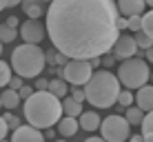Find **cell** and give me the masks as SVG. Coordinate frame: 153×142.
<instances>
[{
    "label": "cell",
    "instance_id": "cell-1",
    "mask_svg": "<svg viewBox=\"0 0 153 142\" xmlns=\"http://www.w3.org/2000/svg\"><path fill=\"white\" fill-rule=\"evenodd\" d=\"M45 13L51 42L69 58L102 56L120 36L115 0H51Z\"/></svg>",
    "mask_w": 153,
    "mask_h": 142
},
{
    "label": "cell",
    "instance_id": "cell-2",
    "mask_svg": "<svg viewBox=\"0 0 153 142\" xmlns=\"http://www.w3.org/2000/svg\"><path fill=\"white\" fill-rule=\"evenodd\" d=\"M25 118H27V122L36 129L53 127L58 120L62 118L60 98L53 96L51 91H47V89L33 91L25 100Z\"/></svg>",
    "mask_w": 153,
    "mask_h": 142
},
{
    "label": "cell",
    "instance_id": "cell-3",
    "mask_svg": "<svg viewBox=\"0 0 153 142\" xmlns=\"http://www.w3.org/2000/svg\"><path fill=\"white\" fill-rule=\"evenodd\" d=\"M82 87H84L82 89L84 100H89V104H93L98 109L113 107L115 100H118V93H120V80L109 69H100V71L93 69L91 78Z\"/></svg>",
    "mask_w": 153,
    "mask_h": 142
},
{
    "label": "cell",
    "instance_id": "cell-4",
    "mask_svg": "<svg viewBox=\"0 0 153 142\" xmlns=\"http://www.w3.org/2000/svg\"><path fill=\"white\" fill-rule=\"evenodd\" d=\"M45 51L40 49V45L33 42H25L20 47H16L11 51V69L22 76L25 80H31V78H38L42 69H45Z\"/></svg>",
    "mask_w": 153,
    "mask_h": 142
},
{
    "label": "cell",
    "instance_id": "cell-5",
    "mask_svg": "<svg viewBox=\"0 0 153 142\" xmlns=\"http://www.w3.org/2000/svg\"><path fill=\"white\" fill-rule=\"evenodd\" d=\"M151 78V69L142 58H124L120 60V67H118V80L120 85H124L126 89H138L142 85H146Z\"/></svg>",
    "mask_w": 153,
    "mask_h": 142
},
{
    "label": "cell",
    "instance_id": "cell-6",
    "mask_svg": "<svg viewBox=\"0 0 153 142\" xmlns=\"http://www.w3.org/2000/svg\"><path fill=\"white\" fill-rule=\"evenodd\" d=\"M98 129L102 140H109V142H124L129 140V133H131L129 120L122 118V115H107L104 120H100Z\"/></svg>",
    "mask_w": 153,
    "mask_h": 142
},
{
    "label": "cell",
    "instance_id": "cell-7",
    "mask_svg": "<svg viewBox=\"0 0 153 142\" xmlns=\"http://www.w3.org/2000/svg\"><path fill=\"white\" fill-rule=\"evenodd\" d=\"M91 65H89V60H82V58H69V60L62 65V71H60V78H65L67 82H71V85H84V82L91 78Z\"/></svg>",
    "mask_w": 153,
    "mask_h": 142
},
{
    "label": "cell",
    "instance_id": "cell-8",
    "mask_svg": "<svg viewBox=\"0 0 153 142\" xmlns=\"http://www.w3.org/2000/svg\"><path fill=\"white\" fill-rule=\"evenodd\" d=\"M20 38H22L25 42L40 45L42 40L47 38V27L38 18H29L27 22H22V27H20Z\"/></svg>",
    "mask_w": 153,
    "mask_h": 142
},
{
    "label": "cell",
    "instance_id": "cell-9",
    "mask_svg": "<svg viewBox=\"0 0 153 142\" xmlns=\"http://www.w3.org/2000/svg\"><path fill=\"white\" fill-rule=\"evenodd\" d=\"M111 49H113L115 60H124V58H131V56L138 54V45H135L133 36H126V33L115 38V42H113Z\"/></svg>",
    "mask_w": 153,
    "mask_h": 142
},
{
    "label": "cell",
    "instance_id": "cell-10",
    "mask_svg": "<svg viewBox=\"0 0 153 142\" xmlns=\"http://www.w3.org/2000/svg\"><path fill=\"white\" fill-rule=\"evenodd\" d=\"M13 142H42L45 135L40 133V129L31 127V124H20V127L13 129V135H11Z\"/></svg>",
    "mask_w": 153,
    "mask_h": 142
},
{
    "label": "cell",
    "instance_id": "cell-11",
    "mask_svg": "<svg viewBox=\"0 0 153 142\" xmlns=\"http://www.w3.org/2000/svg\"><path fill=\"white\" fill-rule=\"evenodd\" d=\"M138 89L140 91L133 96V100L138 102V107L142 111H151L153 109V85H142Z\"/></svg>",
    "mask_w": 153,
    "mask_h": 142
},
{
    "label": "cell",
    "instance_id": "cell-12",
    "mask_svg": "<svg viewBox=\"0 0 153 142\" xmlns=\"http://www.w3.org/2000/svg\"><path fill=\"white\" fill-rule=\"evenodd\" d=\"M115 7L122 16H133V13H142L146 7L144 0H115Z\"/></svg>",
    "mask_w": 153,
    "mask_h": 142
},
{
    "label": "cell",
    "instance_id": "cell-13",
    "mask_svg": "<svg viewBox=\"0 0 153 142\" xmlns=\"http://www.w3.org/2000/svg\"><path fill=\"white\" fill-rule=\"evenodd\" d=\"M58 133L62 135V138H73V135L78 133V118H71V115H62L60 120H58Z\"/></svg>",
    "mask_w": 153,
    "mask_h": 142
},
{
    "label": "cell",
    "instance_id": "cell-14",
    "mask_svg": "<svg viewBox=\"0 0 153 142\" xmlns=\"http://www.w3.org/2000/svg\"><path fill=\"white\" fill-rule=\"evenodd\" d=\"M78 127L89 131V133H93V131H98V127H100V115L96 111H82L78 115Z\"/></svg>",
    "mask_w": 153,
    "mask_h": 142
},
{
    "label": "cell",
    "instance_id": "cell-15",
    "mask_svg": "<svg viewBox=\"0 0 153 142\" xmlns=\"http://www.w3.org/2000/svg\"><path fill=\"white\" fill-rule=\"evenodd\" d=\"M60 104H62V115H71V118H78L82 113V102L73 98H60Z\"/></svg>",
    "mask_w": 153,
    "mask_h": 142
},
{
    "label": "cell",
    "instance_id": "cell-16",
    "mask_svg": "<svg viewBox=\"0 0 153 142\" xmlns=\"http://www.w3.org/2000/svg\"><path fill=\"white\" fill-rule=\"evenodd\" d=\"M47 91H51L53 96H58V98H65L67 96V80L65 78H53V80H49L47 82Z\"/></svg>",
    "mask_w": 153,
    "mask_h": 142
},
{
    "label": "cell",
    "instance_id": "cell-17",
    "mask_svg": "<svg viewBox=\"0 0 153 142\" xmlns=\"http://www.w3.org/2000/svg\"><path fill=\"white\" fill-rule=\"evenodd\" d=\"M0 102H2L4 109H16L20 104V96H18L16 89H7V91L0 93Z\"/></svg>",
    "mask_w": 153,
    "mask_h": 142
},
{
    "label": "cell",
    "instance_id": "cell-18",
    "mask_svg": "<svg viewBox=\"0 0 153 142\" xmlns=\"http://www.w3.org/2000/svg\"><path fill=\"white\" fill-rule=\"evenodd\" d=\"M126 120H129V124L131 127H138V124L142 122V118H144V111H142L140 107H126V115H124Z\"/></svg>",
    "mask_w": 153,
    "mask_h": 142
},
{
    "label": "cell",
    "instance_id": "cell-19",
    "mask_svg": "<svg viewBox=\"0 0 153 142\" xmlns=\"http://www.w3.org/2000/svg\"><path fill=\"white\" fill-rule=\"evenodd\" d=\"M133 40H135V45H138V49H149V47L153 45V38H151L149 33H146V31H142V29L135 31Z\"/></svg>",
    "mask_w": 153,
    "mask_h": 142
},
{
    "label": "cell",
    "instance_id": "cell-20",
    "mask_svg": "<svg viewBox=\"0 0 153 142\" xmlns=\"http://www.w3.org/2000/svg\"><path fill=\"white\" fill-rule=\"evenodd\" d=\"M18 38V33H16L13 27H9V25H0V42H13V40Z\"/></svg>",
    "mask_w": 153,
    "mask_h": 142
},
{
    "label": "cell",
    "instance_id": "cell-21",
    "mask_svg": "<svg viewBox=\"0 0 153 142\" xmlns=\"http://www.w3.org/2000/svg\"><path fill=\"white\" fill-rule=\"evenodd\" d=\"M9 78H11V65L0 60V87H7Z\"/></svg>",
    "mask_w": 153,
    "mask_h": 142
},
{
    "label": "cell",
    "instance_id": "cell-22",
    "mask_svg": "<svg viewBox=\"0 0 153 142\" xmlns=\"http://www.w3.org/2000/svg\"><path fill=\"white\" fill-rule=\"evenodd\" d=\"M126 29H131V31H138V29H142V13L126 16Z\"/></svg>",
    "mask_w": 153,
    "mask_h": 142
},
{
    "label": "cell",
    "instance_id": "cell-23",
    "mask_svg": "<svg viewBox=\"0 0 153 142\" xmlns=\"http://www.w3.org/2000/svg\"><path fill=\"white\" fill-rule=\"evenodd\" d=\"M140 124H142V133H153V109L144 113V118H142Z\"/></svg>",
    "mask_w": 153,
    "mask_h": 142
},
{
    "label": "cell",
    "instance_id": "cell-24",
    "mask_svg": "<svg viewBox=\"0 0 153 142\" xmlns=\"http://www.w3.org/2000/svg\"><path fill=\"white\" fill-rule=\"evenodd\" d=\"M142 31H146V33L153 38V9H151L149 13L142 16Z\"/></svg>",
    "mask_w": 153,
    "mask_h": 142
},
{
    "label": "cell",
    "instance_id": "cell-25",
    "mask_svg": "<svg viewBox=\"0 0 153 142\" xmlns=\"http://www.w3.org/2000/svg\"><path fill=\"white\" fill-rule=\"evenodd\" d=\"M25 13H27L29 18H40V16L45 13V9L40 7V2H33V4H29V7H25Z\"/></svg>",
    "mask_w": 153,
    "mask_h": 142
},
{
    "label": "cell",
    "instance_id": "cell-26",
    "mask_svg": "<svg viewBox=\"0 0 153 142\" xmlns=\"http://www.w3.org/2000/svg\"><path fill=\"white\" fill-rule=\"evenodd\" d=\"M115 102H120L122 107H129V104H133V93H131V91H120Z\"/></svg>",
    "mask_w": 153,
    "mask_h": 142
},
{
    "label": "cell",
    "instance_id": "cell-27",
    "mask_svg": "<svg viewBox=\"0 0 153 142\" xmlns=\"http://www.w3.org/2000/svg\"><path fill=\"white\" fill-rule=\"evenodd\" d=\"M22 85H25V78H22V76H18V73H16V76L11 73V78H9L7 87H9V89H16V91H18V89L22 87Z\"/></svg>",
    "mask_w": 153,
    "mask_h": 142
},
{
    "label": "cell",
    "instance_id": "cell-28",
    "mask_svg": "<svg viewBox=\"0 0 153 142\" xmlns=\"http://www.w3.org/2000/svg\"><path fill=\"white\" fill-rule=\"evenodd\" d=\"M100 65H102V69H111V67L115 65V56H109V51H107V56H100Z\"/></svg>",
    "mask_w": 153,
    "mask_h": 142
},
{
    "label": "cell",
    "instance_id": "cell-29",
    "mask_svg": "<svg viewBox=\"0 0 153 142\" xmlns=\"http://www.w3.org/2000/svg\"><path fill=\"white\" fill-rule=\"evenodd\" d=\"M2 118H4V122H7V127H9V129L20 127V118H16L13 113H7V115H2Z\"/></svg>",
    "mask_w": 153,
    "mask_h": 142
},
{
    "label": "cell",
    "instance_id": "cell-30",
    "mask_svg": "<svg viewBox=\"0 0 153 142\" xmlns=\"http://www.w3.org/2000/svg\"><path fill=\"white\" fill-rule=\"evenodd\" d=\"M71 98L78 100V102H84V91L80 89V85H73V89H71Z\"/></svg>",
    "mask_w": 153,
    "mask_h": 142
},
{
    "label": "cell",
    "instance_id": "cell-31",
    "mask_svg": "<svg viewBox=\"0 0 153 142\" xmlns=\"http://www.w3.org/2000/svg\"><path fill=\"white\" fill-rule=\"evenodd\" d=\"M33 91H36V89H31L29 85H22V87L18 89V96H20V100H27V98H29Z\"/></svg>",
    "mask_w": 153,
    "mask_h": 142
},
{
    "label": "cell",
    "instance_id": "cell-32",
    "mask_svg": "<svg viewBox=\"0 0 153 142\" xmlns=\"http://www.w3.org/2000/svg\"><path fill=\"white\" fill-rule=\"evenodd\" d=\"M7 133H9V127H7V122H4V118L0 115V140L7 138Z\"/></svg>",
    "mask_w": 153,
    "mask_h": 142
},
{
    "label": "cell",
    "instance_id": "cell-33",
    "mask_svg": "<svg viewBox=\"0 0 153 142\" xmlns=\"http://www.w3.org/2000/svg\"><path fill=\"white\" fill-rule=\"evenodd\" d=\"M67 60H69V56H65L62 51H56V65H60V67H62Z\"/></svg>",
    "mask_w": 153,
    "mask_h": 142
},
{
    "label": "cell",
    "instance_id": "cell-34",
    "mask_svg": "<svg viewBox=\"0 0 153 142\" xmlns=\"http://www.w3.org/2000/svg\"><path fill=\"white\" fill-rule=\"evenodd\" d=\"M115 27H118V31H124V29H126V16H122V18L118 16V20H115Z\"/></svg>",
    "mask_w": 153,
    "mask_h": 142
},
{
    "label": "cell",
    "instance_id": "cell-35",
    "mask_svg": "<svg viewBox=\"0 0 153 142\" xmlns=\"http://www.w3.org/2000/svg\"><path fill=\"white\" fill-rule=\"evenodd\" d=\"M47 82H49V80H45V78H38V80H36V91H42V89H47Z\"/></svg>",
    "mask_w": 153,
    "mask_h": 142
},
{
    "label": "cell",
    "instance_id": "cell-36",
    "mask_svg": "<svg viewBox=\"0 0 153 142\" xmlns=\"http://www.w3.org/2000/svg\"><path fill=\"white\" fill-rule=\"evenodd\" d=\"M89 65H91V69H98V67H100V56L89 58Z\"/></svg>",
    "mask_w": 153,
    "mask_h": 142
},
{
    "label": "cell",
    "instance_id": "cell-37",
    "mask_svg": "<svg viewBox=\"0 0 153 142\" xmlns=\"http://www.w3.org/2000/svg\"><path fill=\"white\" fill-rule=\"evenodd\" d=\"M4 25H9V27H13V29H16V27H18V18H16V16H9Z\"/></svg>",
    "mask_w": 153,
    "mask_h": 142
},
{
    "label": "cell",
    "instance_id": "cell-38",
    "mask_svg": "<svg viewBox=\"0 0 153 142\" xmlns=\"http://www.w3.org/2000/svg\"><path fill=\"white\" fill-rule=\"evenodd\" d=\"M33 2H40V0H20V4H22V9H25V7H29V4H33Z\"/></svg>",
    "mask_w": 153,
    "mask_h": 142
},
{
    "label": "cell",
    "instance_id": "cell-39",
    "mask_svg": "<svg viewBox=\"0 0 153 142\" xmlns=\"http://www.w3.org/2000/svg\"><path fill=\"white\" fill-rule=\"evenodd\" d=\"M146 51V58H149V62H153V45L149 47V49H144Z\"/></svg>",
    "mask_w": 153,
    "mask_h": 142
},
{
    "label": "cell",
    "instance_id": "cell-40",
    "mask_svg": "<svg viewBox=\"0 0 153 142\" xmlns=\"http://www.w3.org/2000/svg\"><path fill=\"white\" fill-rule=\"evenodd\" d=\"M129 140H133V142H140V140H142V133H140V135H138V133H135V135H131V133H129Z\"/></svg>",
    "mask_w": 153,
    "mask_h": 142
},
{
    "label": "cell",
    "instance_id": "cell-41",
    "mask_svg": "<svg viewBox=\"0 0 153 142\" xmlns=\"http://www.w3.org/2000/svg\"><path fill=\"white\" fill-rule=\"evenodd\" d=\"M20 0H7V7H18Z\"/></svg>",
    "mask_w": 153,
    "mask_h": 142
},
{
    "label": "cell",
    "instance_id": "cell-42",
    "mask_svg": "<svg viewBox=\"0 0 153 142\" xmlns=\"http://www.w3.org/2000/svg\"><path fill=\"white\" fill-rule=\"evenodd\" d=\"M89 140H91V142H100V140H102V135H89Z\"/></svg>",
    "mask_w": 153,
    "mask_h": 142
},
{
    "label": "cell",
    "instance_id": "cell-43",
    "mask_svg": "<svg viewBox=\"0 0 153 142\" xmlns=\"http://www.w3.org/2000/svg\"><path fill=\"white\" fill-rule=\"evenodd\" d=\"M2 9H7V0H0V11Z\"/></svg>",
    "mask_w": 153,
    "mask_h": 142
},
{
    "label": "cell",
    "instance_id": "cell-44",
    "mask_svg": "<svg viewBox=\"0 0 153 142\" xmlns=\"http://www.w3.org/2000/svg\"><path fill=\"white\" fill-rule=\"evenodd\" d=\"M144 2H146V4H151V7H153V0H144Z\"/></svg>",
    "mask_w": 153,
    "mask_h": 142
},
{
    "label": "cell",
    "instance_id": "cell-45",
    "mask_svg": "<svg viewBox=\"0 0 153 142\" xmlns=\"http://www.w3.org/2000/svg\"><path fill=\"white\" fill-rule=\"evenodd\" d=\"M0 56H2V42H0Z\"/></svg>",
    "mask_w": 153,
    "mask_h": 142
},
{
    "label": "cell",
    "instance_id": "cell-46",
    "mask_svg": "<svg viewBox=\"0 0 153 142\" xmlns=\"http://www.w3.org/2000/svg\"><path fill=\"white\" fill-rule=\"evenodd\" d=\"M151 80H153V71H151Z\"/></svg>",
    "mask_w": 153,
    "mask_h": 142
},
{
    "label": "cell",
    "instance_id": "cell-47",
    "mask_svg": "<svg viewBox=\"0 0 153 142\" xmlns=\"http://www.w3.org/2000/svg\"><path fill=\"white\" fill-rule=\"evenodd\" d=\"M0 107H2V102H0Z\"/></svg>",
    "mask_w": 153,
    "mask_h": 142
},
{
    "label": "cell",
    "instance_id": "cell-48",
    "mask_svg": "<svg viewBox=\"0 0 153 142\" xmlns=\"http://www.w3.org/2000/svg\"><path fill=\"white\" fill-rule=\"evenodd\" d=\"M47 2H51V0H47Z\"/></svg>",
    "mask_w": 153,
    "mask_h": 142
}]
</instances>
